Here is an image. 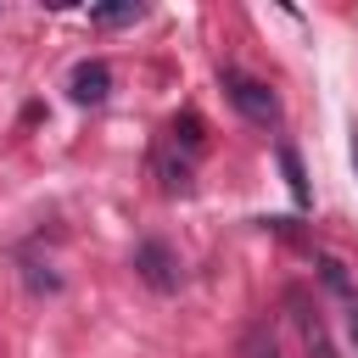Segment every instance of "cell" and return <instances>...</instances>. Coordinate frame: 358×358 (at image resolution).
Masks as SVG:
<instances>
[{
  "label": "cell",
  "instance_id": "obj_4",
  "mask_svg": "<svg viewBox=\"0 0 358 358\" xmlns=\"http://www.w3.org/2000/svg\"><path fill=\"white\" fill-rule=\"evenodd\" d=\"M67 95H73L78 106H101V101L112 95V67H106V62H78L73 78H67Z\"/></svg>",
  "mask_w": 358,
  "mask_h": 358
},
{
  "label": "cell",
  "instance_id": "obj_3",
  "mask_svg": "<svg viewBox=\"0 0 358 358\" xmlns=\"http://www.w3.org/2000/svg\"><path fill=\"white\" fill-rule=\"evenodd\" d=\"M285 308H291V324H296L302 347H308L313 358H336V341H330V330H324L319 302H308V291H291V296H285Z\"/></svg>",
  "mask_w": 358,
  "mask_h": 358
},
{
  "label": "cell",
  "instance_id": "obj_1",
  "mask_svg": "<svg viewBox=\"0 0 358 358\" xmlns=\"http://www.w3.org/2000/svg\"><path fill=\"white\" fill-rule=\"evenodd\" d=\"M218 84H224L229 106H235L246 123H257V129H274V123H280V95H274L263 78H252V73H241V67H224Z\"/></svg>",
  "mask_w": 358,
  "mask_h": 358
},
{
  "label": "cell",
  "instance_id": "obj_2",
  "mask_svg": "<svg viewBox=\"0 0 358 358\" xmlns=\"http://www.w3.org/2000/svg\"><path fill=\"white\" fill-rule=\"evenodd\" d=\"M134 274L151 285V291H179V280H185V268H179V257H173V246L168 241H140L134 246Z\"/></svg>",
  "mask_w": 358,
  "mask_h": 358
},
{
  "label": "cell",
  "instance_id": "obj_8",
  "mask_svg": "<svg viewBox=\"0 0 358 358\" xmlns=\"http://www.w3.org/2000/svg\"><path fill=\"white\" fill-rule=\"evenodd\" d=\"M90 22H95V28H123V22H140V6H134V0H123V6H95Z\"/></svg>",
  "mask_w": 358,
  "mask_h": 358
},
{
  "label": "cell",
  "instance_id": "obj_7",
  "mask_svg": "<svg viewBox=\"0 0 358 358\" xmlns=\"http://www.w3.org/2000/svg\"><path fill=\"white\" fill-rule=\"evenodd\" d=\"M280 168H285L291 201H296V207H308V201H313V190H308V173H302V157H296V145H280Z\"/></svg>",
  "mask_w": 358,
  "mask_h": 358
},
{
  "label": "cell",
  "instance_id": "obj_10",
  "mask_svg": "<svg viewBox=\"0 0 358 358\" xmlns=\"http://www.w3.org/2000/svg\"><path fill=\"white\" fill-rule=\"evenodd\" d=\"M352 168H358V123H352Z\"/></svg>",
  "mask_w": 358,
  "mask_h": 358
},
{
  "label": "cell",
  "instance_id": "obj_9",
  "mask_svg": "<svg viewBox=\"0 0 358 358\" xmlns=\"http://www.w3.org/2000/svg\"><path fill=\"white\" fill-rule=\"evenodd\" d=\"M246 358H280L274 336H268V330H252V336H246Z\"/></svg>",
  "mask_w": 358,
  "mask_h": 358
},
{
  "label": "cell",
  "instance_id": "obj_6",
  "mask_svg": "<svg viewBox=\"0 0 358 358\" xmlns=\"http://www.w3.org/2000/svg\"><path fill=\"white\" fill-rule=\"evenodd\" d=\"M168 145H173V151L185 145V157L196 162V151H201V117H196V112H179V117L168 123Z\"/></svg>",
  "mask_w": 358,
  "mask_h": 358
},
{
  "label": "cell",
  "instance_id": "obj_5",
  "mask_svg": "<svg viewBox=\"0 0 358 358\" xmlns=\"http://www.w3.org/2000/svg\"><path fill=\"white\" fill-rule=\"evenodd\" d=\"M151 168H157V179H162V190L168 196H190V157H173L168 145H157V157H151Z\"/></svg>",
  "mask_w": 358,
  "mask_h": 358
}]
</instances>
